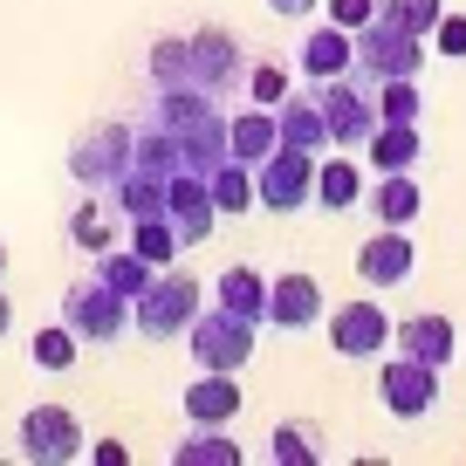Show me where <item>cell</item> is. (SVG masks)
Instances as JSON below:
<instances>
[{
  "mask_svg": "<svg viewBox=\"0 0 466 466\" xmlns=\"http://www.w3.org/2000/svg\"><path fill=\"white\" fill-rule=\"evenodd\" d=\"M0 268H7V248H0Z\"/></svg>",
  "mask_w": 466,
  "mask_h": 466,
  "instance_id": "obj_42",
  "label": "cell"
},
{
  "mask_svg": "<svg viewBox=\"0 0 466 466\" xmlns=\"http://www.w3.org/2000/svg\"><path fill=\"white\" fill-rule=\"evenodd\" d=\"M384 343H391V316H384L378 302H343V309L329 316V350L343 357V364L384 357Z\"/></svg>",
  "mask_w": 466,
  "mask_h": 466,
  "instance_id": "obj_12",
  "label": "cell"
},
{
  "mask_svg": "<svg viewBox=\"0 0 466 466\" xmlns=\"http://www.w3.org/2000/svg\"><path fill=\"white\" fill-rule=\"evenodd\" d=\"M213 295H219V309H233V316H248V322L268 316V275H254V268H227Z\"/></svg>",
  "mask_w": 466,
  "mask_h": 466,
  "instance_id": "obj_26",
  "label": "cell"
},
{
  "mask_svg": "<svg viewBox=\"0 0 466 466\" xmlns=\"http://www.w3.org/2000/svg\"><path fill=\"white\" fill-rule=\"evenodd\" d=\"M145 116L172 137L178 172H213V165L227 158V116H219V103L206 96V89H192V83H158Z\"/></svg>",
  "mask_w": 466,
  "mask_h": 466,
  "instance_id": "obj_1",
  "label": "cell"
},
{
  "mask_svg": "<svg viewBox=\"0 0 466 466\" xmlns=\"http://www.w3.org/2000/svg\"><path fill=\"white\" fill-rule=\"evenodd\" d=\"M357 199H364V178H357V165H350V158H316V206H329V213H350Z\"/></svg>",
  "mask_w": 466,
  "mask_h": 466,
  "instance_id": "obj_27",
  "label": "cell"
},
{
  "mask_svg": "<svg viewBox=\"0 0 466 466\" xmlns=\"http://www.w3.org/2000/svg\"><path fill=\"white\" fill-rule=\"evenodd\" d=\"M378 398H384V411H391V419H425V411L439 405V370L398 350L391 364L378 370Z\"/></svg>",
  "mask_w": 466,
  "mask_h": 466,
  "instance_id": "obj_10",
  "label": "cell"
},
{
  "mask_svg": "<svg viewBox=\"0 0 466 466\" xmlns=\"http://www.w3.org/2000/svg\"><path fill=\"white\" fill-rule=\"evenodd\" d=\"M199 302H206V289L186 275V268H158V275L145 281V295L131 302V329L151 336V343H172V336L192 329Z\"/></svg>",
  "mask_w": 466,
  "mask_h": 466,
  "instance_id": "obj_2",
  "label": "cell"
},
{
  "mask_svg": "<svg viewBox=\"0 0 466 466\" xmlns=\"http://www.w3.org/2000/svg\"><path fill=\"white\" fill-rule=\"evenodd\" d=\"M391 336H398L405 357H419V364H432V370H446L452 357H460V329H452V316H432V309H425V316H405Z\"/></svg>",
  "mask_w": 466,
  "mask_h": 466,
  "instance_id": "obj_16",
  "label": "cell"
},
{
  "mask_svg": "<svg viewBox=\"0 0 466 466\" xmlns=\"http://www.w3.org/2000/svg\"><path fill=\"white\" fill-rule=\"evenodd\" d=\"M151 83H186V42L178 35L151 42Z\"/></svg>",
  "mask_w": 466,
  "mask_h": 466,
  "instance_id": "obj_36",
  "label": "cell"
},
{
  "mask_svg": "<svg viewBox=\"0 0 466 466\" xmlns=\"http://www.w3.org/2000/svg\"><path fill=\"white\" fill-rule=\"evenodd\" d=\"M240 76H248V48H240L233 28H192L186 35V83L192 89L219 96V89L240 83Z\"/></svg>",
  "mask_w": 466,
  "mask_h": 466,
  "instance_id": "obj_8",
  "label": "cell"
},
{
  "mask_svg": "<svg viewBox=\"0 0 466 466\" xmlns=\"http://www.w3.org/2000/svg\"><path fill=\"white\" fill-rule=\"evenodd\" d=\"M378 15L398 21V28H411V35H432L439 15H446V0H378Z\"/></svg>",
  "mask_w": 466,
  "mask_h": 466,
  "instance_id": "obj_34",
  "label": "cell"
},
{
  "mask_svg": "<svg viewBox=\"0 0 466 466\" xmlns=\"http://www.w3.org/2000/svg\"><path fill=\"white\" fill-rule=\"evenodd\" d=\"M248 89H254V103L275 110V103L289 96V69H281V62H248Z\"/></svg>",
  "mask_w": 466,
  "mask_h": 466,
  "instance_id": "obj_35",
  "label": "cell"
},
{
  "mask_svg": "<svg viewBox=\"0 0 466 466\" xmlns=\"http://www.w3.org/2000/svg\"><path fill=\"white\" fill-rule=\"evenodd\" d=\"M96 275L110 281V289L124 295V302H137V295H145V281L158 275V268H151L137 248H103V254H96Z\"/></svg>",
  "mask_w": 466,
  "mask_h": 466,
  "instance_id": "obj_25",
  "label": "cell"
},
{
  "mask_svg": "<svg viewBox=\"0 0 466 466\" xmlns=\"http://www.w3.org/2000/svg\"><path fill=\"white\" fill-rule=\"evenodd\" d=\"M69 233H76V248H89V254L116 248V227H110V199H103V192H89V199H83V206L69 213Z\"/></svg>",
  "mask_w": 466,
  "mask_h": 466,
  "instance_id": "obj_28",
  "label": "cell"
},
{
  "mask_svg": "<svg viewBox=\"0 0 466 466\" xmlns=\"http://www.w3.org/2000/svg\"><path fill=\"white\" fill-rule=\"evenodd\" d=\"M316 89V103H322V124H329V145H370V131H378V96H370L364 83H350V69L343 76H322V83H309Z\"/></svg>",
  "mask_w": 466,
  "mask_h": 466,
  "instance_id": "obj_6",
  "label": "cell"
},
{
  "mask_svg": "<svg viewBox=\"0 0 466 466\" xmlns=\"http://www.w3.org/2000/svg\"><path fill=\"white\" fill-rule=\"evenodd\" d=\"M131 158H137V131H131V124H96V131L69 151V178L89 186V192H103L110 178L131 172Z\"/></svg>",
  "mask_w": 466,
  "mask_h": 466,
  "instance_id": "obj_9",
  "label": "cell"
},
{
  "mask_svg": "<svg viewBox=\"0 0 466 466\" xmlns=\"http://www.w3.org/2000/svg\"><path fill=\"white\" fill-rule=\"evenodd\" d=\"M89 452H96V466H124V446H116V439H96Z\"/></svg>",
  "mask_w": 466,
  "mask_h": 466,
  "instance_id": "obj_40",
  "label": "cell"
},
{
  "mask_svg": "<svg viewBox=\"0 0 466 466\" xmlns=\"http://www.w3.org/2000/svg\"><path fill=\"white\" fill-rule=\"evenodd\" d=\"M350 42H357V76H370V83H391V76H419L425 69V35L398 28V21H384V15H370Z\"/></svg>",
  "mask_w": 466,
  "mask_h": 466,
  "instance_id": "obj_3",
  "label": "cell"
},
{
  "mask_svg": "<svg viewBox=\"0 0 466 466\" xmlns=\"http://www.w3.org/2000/svg\"><path fill=\"white\" fill-rule=\"evenodd\" d=\"M316 158L322 151L275 145L261 165H254V199H261L268 213H302V206H316Z\"/></svg>",
  "mask_w": 466,
  "mask_h": 466,
  "instance_id": "obj_4",
  "label": "cell"
},
{
  "mask_svg": "<svg viewBox=\"0 0 466 466\" xmlns=\"http://www.w3.org/2000/svg\"><path fill=\"white\" fill-rule=\"evenodd\" d=\"M206 186H213V206L219 213H254V165H240V158H219L213 172H206Z\"/></svg>",
  "mask_w": 466,
  "mask_h": 466,
  "instance_id": "obj_24",
  "label": "cell"
},
{
  "mask_svg": "<svg viewBox=\"0 0 466 466\" xmlns=\"http://www.w3.org/2000/svg\"><path fill=\"white\" fill-rule=\"evenodd\" d=\"M419 206H425V192H419V178H411V172H384V186L370 192V213H378L384 227H411Z\"/></svg>",
  "mask_w": 466,
  "mask_h": 466,
  "instance_id": "obj_23",
  "label": "cell"
},
{
  "mask_svg": "<svg viewBox=\"0 0 466 466\" xmlns=\"http://www.w3.org/2000/svg\"><path fill=\"white\" fill-rule=\"evenodd\" d=\"M178 466H240V446L219 425H192V439H178Z\"/></svg>",
  "mask_w": 466,
  "mask_h": 466,
  "instance_id": "obj_29",
  "label": "cell"
},
{
  "mask_svg": "<svg viewBox=\"0 0 466 466\" xmlns=\"http://www.w3.org/2000/svg\"><path fill=\"white\" fill-rule=\"evenodd\" d=\"M411 268H419V248H411L405 227H378L364 248H357V275H364L370 289H405Z\"/></svg>",
  "mask_w": 466,
  "mask_h": 466,
  "instance_id": "obj_14",
  "label": "cell"
},
{
  "mask_svg": "<svg viewBox=\"0 0 466 466\" xmlns=\"http://www.w3.org/2000/svg\"><path fill=\"white\" fill-rule=\"evenodd\" d=\"M378 124H419V76L378 83Z\"/></svg>",
  "mask_w": 466,
  "mask_h": 466,
  "instance_id": "obj_32",
  "label": "cell"
},
{
  "mask_svg": "<svg viewBox=\"0 0 466 466\" xmlns=\"http://www.w3.org/2000/svg\"><path fill=\"white\" fill-rule=\"evenodd\" d=\"M364 151H370V165H378V172H411V165H419V151H425V137H419V124H378Z\"/></svg>",
  "mask_w": 466,
  "mask_h": 466,
  "instance_id": "obj_22",
  "label": "cell"
},
{
  "mask_svg": "<svg viewBox=\"0 0 466 466\" xmlns=\"http://www.w3.org/2000/svg\"><path fill=\"white\" fill-rule=\"evenodd\" d=\"M165 219L178 227V248H199L206 233H213L219 206H213L206 172H172V186H165Z\"/></svg>",
  "mask_w": 466,
  "mask_h": 466,
  "instance_id": "obj_13",
  "label": "cell"
},
{
  "mask_svg": "<svg viewBox=\"0 0 466 466\" xmlns=\"http://www.w3.org/2000/svg\"><path fill=\"white\" fill-rule=\"evenodd\" d=\"M295 62H302V76L309 83H322V76H343V69H357V42H350V28H309L302 35V48H295Z\"/></svg>",
  "mask_w": 466,
  "mask_h": 466,
  "instance_id": "obj_18",
  "label": "cell"
},
{
  "mask_svg": "<svg viewBox=\"0 0 466 466\" xmlns=\"http://www.w3.org/2000/svg\"><path fill=\"white\" fill-rule=\"evenodd\" d=\"M268 7H275L281 21H309V15H316V7H322V0H268Z\"/></svg>",
  "mask_w": 466,
  "mask_h": 466,
  "instance_id": "obj_39",
  "label": "cell"
},
{
  "mask_svg": "<svg viewBox=\"0 0 466 466\" xmlns=\"http://www.w3.org/2000/svg\"><path fill=\"white\" fill-rule=\"evenodd\" d=\"M322 7H329V21H336V28H350V35L378 15V0H322Z\"/></svg>",
  "mask_w": 466,
  "mask_h": 466,
  "instance_id": "obj_38",
  "label": "cell"
},
{
  "mask_svg": "<svg viewBox=\"0 0 466 466\" xmlns=\"http://www.w3.org/2000/svg\"><path fill=\"white\" fill-rule=\"evenodd\" d=\"M233 411H240V384H233V370H199V378L186 384V419L192 425H227Z\"/></svg>",
  "mask_w": 466,
  "mask_h": 466,
  "instance_id": "obj_19",
  "label": "cell"
},
{
  "mask_svg": "<svg viewBox=\"0 0 466 466\" xmlns=\"http://www.w3.org/2000/svg\"><path fill=\"white\" fill-rule=\"evenodd\" d=\"M275 145H281V124H275V110H268V103H254V110L227 116V158H240V165H261Z\"/></svg>",
  "mask_w": 466,
  "mask_h": 466,
  "instance_id": "obj_20",
  "label": "cell"
},
{
  "mask_svg": "<svg viewBox=\"0 0 466 466\" xmlns=\"http://www.w3.org/2000/svg\"><path fill=\"white\" fill-rule=\"evenodd\" d=\"M268 322L275 329H316L322 322V281L316 275H275L268 281Z\"/></svg>",
  "mask_w": 466,
  "mask_h": 466,
  "instance_id": "obj_15",
  "label": "cell"
},
{
  "mask_svg": "<svg viewBox=\"0 0 466 466\" xmlns=\"http://www.w3.org/2000/svg\"><path fill=\"white\" fill-rule=\"evenodd\" d=\"M186 343H192V364L199 370H240L254 357V322L233 316V309H199Z\"/></svg>",
  "mask_w": 466,
  "mask_h": 466,
  "instance_id": "obj_7",
  "label": "cell"
},
{
  "mask_svg": "<svg viewBox=\"0 0 466 466\" xmlns=\"http://www.w3.org/2000/svg\"><path fill=\"white\" fill-rule=\"evenodd\" d=\"M124 316H131V302H124L96 268H89L83 281H69V295H62V322H69L83 343H116V336H124Z\"/></svg>",
  "mask_w": 466,
  "mask_h": 466,
  "instance_id": "obj_5",
  "label": "cell"
},
{
  "mask_svg": "<svg viewBox=\"0 0 466 466\" xmlns=\"http://www.w3.org/2000/svg\"><path fill=\"white\" fill-rule=\"evenodd\" d=\"M165 186H172L165 172H145V165H131L124 178H110V186H103V199H110L116 219H151V213H165Z\"/></svg>",
  "mask_w": 466,
  "mask_h": 466,
  "instance_id": "obj_17",
  "label": "cell"
},
{
  "mask_svg": "<svg viewBox=\"0 0 466 466\" xmlns=\"http://www.w3.org/2000/svg\"><path fill=\"white\" fill-rule=\"evenodd\" d=\"M21 452H28L35 466H69L76 452H83V425H76L69 405H35L28 419H21Z\"/></svg>",
  "mask_w": 466,
  "mask_h": 466,
  "instance_id": "obj_11",
  "label": "cell"
},
{
  "mask_svg": "<svg viewBox=\"0 0 466 466\" xmlns=\"http://www.w3.org/2000/svg\"><path fill=\"white\" fill-rule=\"evenodd\" d=\"M76 343H83V336H76L69 329V322H48V329H35V364H42V370H69L76 364Z\"/></svg>",
  "mask_w": 466,
  "mask_h": 466,
  "instance_id": "obj_33",
  "label": "cell"
},
{
  "mask_svg": "<svg viewBox=\"0 0 466 466\" xmlns=\"http://www.w3.org/2000/svg\"><path fill=\"white\" fill-rule=\"evenodd\" d=\"M268 446H275L281 466H322V432H316V425H275Z\"/></svg>",
  "mask_w": 466,
  "mask_h": 466,
  "instance_id": "obj_31",
  "label": "cell"
},
{
  "mask_svg": "<svg viewBox=\"0 0 466 466\" xmlns=\"http://www.w3.org/2000/svg\"><path fill=\"white\" fill-rule=\"evenodd\" d=\"M432 48L446 62H460L466 56V15H439V28H432Z\"/></svg>",
  "mask_w": 466,
  "mask_h": 466,
  "instance_id": "obj_37",
  "label": "cell"
},
{
  "mask_svg": "<svg viewBox=\"0 0 466 466\" xmlns=\"http://www.w3.org/2000/svg\"><path fill=\"white\" fill-rule=\"evenodd\" d=\"M131 248L145 254L151 268H172L178 261V227L165 213H151V219H131Z\"/></svg>",
  "mask_w": 466,
  "mask_h": 466,
  "instance_id": "obj_30",
  "label": "cell"
},
{
  "mask_svg": "<svg viewBox=\"0 0 466 466\" xmlns=\"http://www.w3.org/2000/svg\"><path fill=\"white\" fill-rule=\"evenodd\" d=\"M7 322H15V302H7V295H0V336H7Z\"/></svg>",
  "mask_w": 466,
  "mask_h": 466,
  "instance_id": "obj_41",
  "label": "cell"
},
{
  "mask_svg": "<svg viewBox=\"0 0 466 466\" xmlns=\"http://www.w3.org/2000/svg\"><path fill=\"white\" fill-rule=\"evenodd\" d=\"M275 124H281V145H295V151H329V124H322L316 89L281 96V103H275Z\"/></svg>",
  "mask_w": 466,
  "mask_h": 466,
  "instance_id": "obj_21",
  "label": "cell"
}]
</instances>
